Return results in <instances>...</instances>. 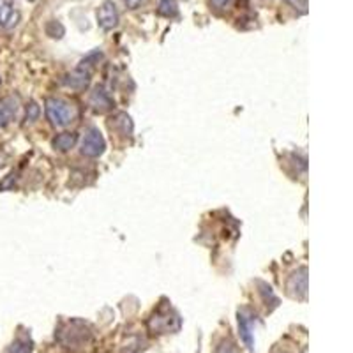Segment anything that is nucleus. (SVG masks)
<instances>
[{
  "label": "nucleus",
  "mask_w": 353,
  "mask_h": 353,
  "mask_svg": "<svg viewBox=\"0 0 353 353\" xmlns=\"http://www.w3.org/2000/svg\"><path fill=\"white\" fill-rule=\"evenodd\" d=\"M0 166H2V157H0Z\"/></svg>",
  "instance_id": "obj_24"
},
{
  "label": "nucleus",
  "mask_w": 353,
  "mask_h": 353,
  "mask_svg": "<svg viewBox=\"0 0 353 353\" xmlns=\"http://www.w3.org/2000/svg\"><path fill=\"white\" fill-rule=\"evenodd\" d=\"M18 106H20V103H18L14 96H8L4 99H0V129H4L6 125H9L17 119Z\"/></svg>",
  "instance_id": "obj_11"
},
{
  "label": "nucleus",
  "mask_w": 353,
  "mask_h": 353,
  "mask_svg": "<svg viewBox=\"0 0 353 353\" xmlns=\"http://www.w3.org/2000/svg\"><path fill=\"white\" fill-rule=\"evenodd\" d=\"M28 2H34V0H28Z\"/></svg>",
  "instance_id": "obj_26"
},
{
  "label": "nucleus",
  "mask_w": 353,
  "mask_h": 353,
  "mask_svg": "<svg viewBox=\"0 0 353 353\" xmlns=\"http://www.w3.org/2000/svg\"><path fill=\"white\" fill-rule=\"evenodd\" d=\"M106 150V140L105 137L101 134V131L97 128H90L85 132L83 140H81V156L90 157V159H96V157L103 156Z\"/></svg>",
  "instance_id": "obj_5"
},
{
  "label": "nucleus",
  "mask_w": 353,
  "mask_h": 353,
  "mask_svg": "<svg viewBox=\"0 0 353 353\" xmlns=\"http://www.w3.org/2000/svg\"><path fill=\"white\" fill-rule=\"evenodd\" d=\"M21 20V14L12 0H0V28H14Z\"/></svg>",
  "instance_id": "obj_9"
},
{
  "label": "nucleus",
  "mask_w": 353,
  "mask_h": 353,
  "mask_svg": "<svg viewBox=\"0 0 353 353\" xmlns=\"http://www.w3.org/2000/svg\"><path fill=\"white\" fill-rule=\"evenodd\" d=\"M4 353H32V341H30V337H18V339H14Z\"/></svg>",
  "instance_id": "obj_14"
},
{
  "label": "nucleus",
  "mask_w": 353,
  "mask_h": 353,
  "mask_svg": "<svg viewBox=\"0 0 353 353\" xmlns=\"http://www.w3.org/2000/svg\"><path fill=\"white\" fill-rule=\"evenodd\" d=\"M260 288H261L260 293H261V295H263V301L267 302V304H269V299H270V301H272V304L277 305V302H279V301H277V297H276V295H274L272 288H270L269 285H265V283H260Z\"/></svg>",
  "instance_id": "obj_17"
},
{
  "label": "nucleus",
  "mask_w": 353,
  "mask_h": 353,
  "mask_svg": "<svg viewBox=\"0 0 353 353\" xmlns=\"http://www.w3.org/2000/svg\"><path fill=\"white\" fill-rule=\"evenodd\" d=\"M78 141V134L77 132H61V134H57L53 138L52 145L55 150H61V152H68L71 150Z\"/></svg>",
  "instance_id": "obj_12"
},
{
  "label": "nucleus",
  "mask_w": 353,
  "mask_h": 353,
  "mask_svg": "<svg viewBox=\"0 0 353 353\" xmlns=\"http://www.w3.org/2000/svg\"><path fill=\"white\" fill-rule=\"evenodd\" d=\"M279 353H288V352H279Z\"/></svg>",
  "instance_id": "obj_25"
},
{
  "label": "nucleus",
  "mask_w": 353,
  "mask_h": 353,
  "mask_svg": "<svg viewBox=\"0 0 353 353\" xmlns=\"http://www.w3.org/2000/svg\"><path fill=\"white\" fill-rule=\"evenodd\" d=\"M119 21H121V12L117 9L115 2H112V0L103 2L97 9V25L103 30H113L119 25Z\"/></svg>",
  "instance_id": "obj_8"
},
{
  "label": "nucleus",
  "mask_w": 353,
  "mask_h": 353,
  "mask_svg": "<svg viewBox=\"0 0 353 353\" xmlns=\"http://www.w3.org/2000/svg\"><path fill=\"white\" fill-rule=\"evenodd\" d=\"M302 353H307V348H304V350H302Z\"/></svg>",
  "instance_id": "obj_23"
},
{
  "label": "nucleus",
  "mask_w": 353,
  "mask_h": 353,
  "mask_svg": "<svg viewBox=\"0 0 353 353\" xmlns=\"http://www.w3.org/2000/svg\"><path fill=\"white\" fill-rule=\"evenodd\" d=\"M59 341L71 352H81L92 345V334L81 321H68L59 332Z\"/></svg>",
  "instance_id": "obj_1"
},
{
  "label": "nucleus",
  "mask_w": 353,
  "mask_h": 353,
  "mask_svg": "<svg viewBox=\"0 0 353 353\" xmlns=\"http://www.w3.org/2000/svg\"><path fill=\"white\" fill-rule=\"evenodd\" d=\"M176 12H179V8H176V0H161L159 4V14L166 18L175 17Z\"/></svg>",
  "instance_id": "obj_15"
},
{
  "label": "nucleus",
  "mask_w": 353,
  "mask_h": 353,
  "mask_svg": "<svg viewBox=\"0 0 353 353\" xmlns=\"http://www.w3.org/2000/svg\"><path fill=\"white\" fill-rule=\"evenodd\" d=\"M44 112H46L48 121L55 128H65L71 122H74L78 115L77 106L69 103V101L61 99V97H48L46 103H44Z\"/></svg>",
  "instance_id": "obj_2"
},
{
  "label": "nucleus",
  "mask_w": 353,
  "mask_h": 353,
  "mask_svg": "<svg viewBox=\"0 0 353 353\" xmlns=\"http://www.w3.org/2000/svg\"><path fill=\"white\" fill-rule=\"evenodd\" d=\"M149 329L152 334H170L181 329V318L172 309H157L150 316Z\"/></svg>",
  "instance_id": "obj_4"
},
{
  "label": "nucleus",
  "mask_w": 353,
  "mask_h": 353,
  "mask_svg": "<svg viewBox=\"0 0 353 353\" xmlns=\"http://www.w3.org/2000/svg\"><path fill=\"white\" fill-rule=\"evenodd\" d=\"M125 2V6H128L129 9H137V8H140L141 4H143L145 0H124Z\"/></svg>",
  "instance_id": "obj_22"
},
{
  "label": "nucleus",
  "mask_w": 353,
  "mask_h": 353,
  "mask_svg": "<svg viewBox=\"0 0 353 353\" xmlns=\"http://www.w3.org/2000/svg\"><path fill=\"white\" fill-rule=\"evenodd\" d=\"M101 59H103V53H101L99 50L90 53V55H88L87 59H83V61L78 64V68L65 78V85L74 88V90H83V88H87L88 83H90V78H92L94 68H96V64Z\"/></svg>",
  "instance_id": "obj_3"
},
{
  "label": "nucleus",
  "mask_w": 353,
  "mask_h": 353,
  "mask_svg": "<svg viewBox=\"0 0 353 353\" xmlns=\"http://www.w3.org/2000/svg\"><path fill=\"white\" fill-rule=\"evenodd\" d=\"M216 353H241V352H239L235 343L230 341V339H225V341H221V345L217 346Z\"/></svg>",
  "instance_id": "obj_18"
},
{
  "label": "nucleus",
  "mask_w": 353,
  "mask_h": 353,
  "mask_svg": "<svg viewBox=\"0 0 353 353\" xmlns=\"http://www.w3.org/2000/svg\"><path fill=\"white\" fill-rule=\"evenodd\" d=\"M88 105L96 113H106L110 110H113V99L105 88H94L90 96H88Z\"/></svg>",
  "instance_id": "obj_10"
},
{
  "label": "nucleus",
  "mask_w": 353,
  "mask_h": 353,
  "mask_svg": "<svg viewBox=\"0 0 353 353\" xmlns=\"http://www.w3.org/2000/svg\"><path fill=\"white\" fill-rule=\"evenodd\" d=\"M112 128L115 129L121 137H131L132 134V122L129 119V115L125 113H117L115 117L112 119Z\"/></svg>",
  "instance_id": "obj_13"
},
{
  "label": "nucleus",
  "mask_w": 353,
  "mask_h": 353,
  "mask_svg": "<svg viewBox=\"0 0 353 353\" xmlns=\"http://www.w3.org/2000/svg\"><path fill=\"white\" fill-rule=\"evenodd\" d=\"M254 323H256V314L251 309H239V332L249 350L254 348Z\"/></svg>",
  "instance_id": "obj_6"
},
{
  "label": "nucleus",
  "mask_w": 353,
  "mask_h": 353,
  "mask_svg": "<svg viewBox=\"0 0 353 353\" xmlns=\"http://www.w3.org/2000/svg\"><path fill=\"white\" fill-rule=\"evenodd\" d=\"M285 2L292 6L295 11L301 12V14H305V12H307V0H285Z\"/></svg>",
  "instance_id": "obj_20"
},
{
  "label": "nucleus",
  "mask_w": 353,
  "mask_h": 353,
  "mask_svg": "<svg viewBox=\"0 0 353 353\" xmlns=\"http://www.w3.org/2000/svg\"><path fill=\"white\" fill-rule=\"evenodd\" d=\"M39 113H41L39 106H37L36 103H34V101H30V103H28V105H27V115H25V121H27V122H34L37 119V117H39Z\"/></svg>",
  "instance_id": "obj_19"
},
{
  "label": "nucleus",
  "mask_w": 353,
  "mask_h": 353,
  "mask_svg": "<svg viewBox=\"0 0 353 353\" xmlns=\"http://www.w3.org/2000/svg\"><path fill=\"white\" fill-rule=\"evenodd\" d=\"M232 2L233 0H210V4H212L214 9H226Z\"/></svg>",
  "instance_id": "obj_21"
},
{
  "label": "nucleus",
  "mask_w": 353,
  "mask_h": 353,
  "mask_svg": "<svg viewBox=\"0 0 353 353\" xmlns=\"http://www.w3.org/2000/svg\"><path fill=\"white\" fill-rule=\"evenodd\" d=\"M46 32H48V36L59 39V37L64 36V27H62L61 23H57V21H50V23L46 25Z\"/></svg>",
  "instance_id": "obj_16"
},
{
  "label": "nucleus",
  "mask_w": 353,
  "mask_h": 353,
  "mask_svg": "<svg viewBox=\"0 0 353 353\" xmlns=\"http://www.w3.org/2000/svg\"><path fill=\"white\" fill-rule=\"evenodd\" d=\"M286 292L290 297L297 299V301H304L307 297V269L305 267L293 270L286 283Z\"/></svg>",
  "instance_id": "obj_7"
}]
</instances>
